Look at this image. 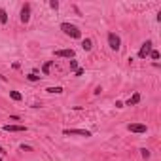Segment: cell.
Listing matches in <instances>:
<instances>
[{
    "instance_id": "obj_5",
    "label": "cell",
    "mask_w": 161,
    "mask_h": 161,
    "mask_svg": "<svg viewBox=\"0 0 161 161\" xmlns=\"http://www.w3.org/2000/svg\"><path fill=\"white\" fill-rule=\"evenodd\" d=\"M63 133L64 135H80V137H91V133L85 131V129H64Z\"/></svg>"
},
{
    "instance_id": "obj_4",
    "label": "cell",
    "mask_w": 161,
    "mask_h": 161,
    "mask_svg": "<svg viewBox=\"0 0 161 161\" xmlns=\"http://www.w3.org/2000/svg\"><path fill=\"white\" fill-rule=\"evenodd\" d=\"M127 129L131 131V133H146L148 131V127L144 123H129Z\"/></svg>"
},
{
    "instance_id": "obj_16",
    "label": "cell",
    "mask_w": 161,
    "mask_h": 161,
    "mask_svg": "<svg viewBox=\"0 0 161 161\" xmlns=\"http://www.w3.org/2000/svg\"><path fill=\"white\" fill-rule=\"evenodd\" d=\"M27 80H28V82H38V80H40V76H36V74H28Z\"/></svg>"
},
{
    "instance_id": "obj_10",
    "label": "cell",
    "mask_w": 161,
    "mask_h": 161,
    "mask_svg": "<svg viewBox=\"0 0 161 161\" xmlns=\"http://www.w3.org/2000/svg\"><path fill=\"white\" fill-rule=\"evenodd\" d=\"M91 47H93V42L89 40V38L82 40V49H83V51H91Z\"/></svg>"
},
{
    "instance_id": "obj_17",
    "label": "cell",
    "mask_w": 161,
    "mask_h": 161,
    "mask_svg": "<svg viewBox=\"0 0 161 161\" xmlns=\"http://www.w3.org/2000/svg\"><path fill=\"white\" fill-rule=\"evenodd\" d=\"M70 70H72V72H74V70H78V61H76V59L70 61Z\"/></svg>"
},
{
    "instance_id": "obj_14",
    "label": "cell",
    "mask_w": 161,
    "mask_h": 161,
    "mask_svg": "<svg viewBox=\"0 0 161 161\" xmlns=\"http://www.w3.org/2000/svg\"><path fill=\"white\" fill-rule=\"evenodd\" d=\"M46 91H49V93H57V95H59V93H63V87H47Z\"/></svg>"
},
{
    "instance_id": "obj_7",
    "label": "cell",
    "mask_w": 161,
    "mask_h": 161,
    "mask_svg": "<svg viewBox=\"0 0 161 161\" xmlns=\"http://www.w3.org/2000/svg\"><path fill=\"white\" fill-rule=\"evenodd\" d=\"M74 49H57L55 51V57H66V59H74Z\"/></svg>"
},
{
    "instance_id": "obj_11",
    "label": "cell",
    "mask_w": 161,
    "mask_h": 161,
    "mask_svg": "<svg viewBox=\"0 0 161 161\" xmlns=\"http://www.w3.org/2000/svg\"><path fill=\"white\" fill-rule=\"evenodd\" d=\"M51 63H53V61H47V63H44V66H42V72L46 74H49V70H51Z\"/></svg>"
},
{
    "instance_id": "obj_1",
    "label": "cell",
    "mask_w": 161,
    "mask_h": 161,
    "mask_svg": "<svg viewBox=\"0 0 161 161\" xmlns=\"http://www.w3.org/2000/svg\"><path fill=\"white\" fill-rule=\"evenodd\" d=\"M61 30H63L66 36H70V38H82V30H80L76 25H72V23H63L61 25Z\"/></svg>"
},
{
    "instance_id": "obj_19",
    "label": "cell",
    "mask_w": 161,
    "mask_h": 161,
    "mask_svg": "<svg viewBox=\"0 0 161 161\" xmlns=\"http://www.w3.org/2000/svg\"><path fill=\"white\" fill-rule=\"evenodd\" d=\"M49 6H51L53 9H57V8H59V2H57V0H51V2H49Z\"/></svg>"
},
{
    "instance_id": "obj_22",
    "label": "cell",
    "mask_w": 161,
    "mask_h": 161,
    "mask_svg": "<svg viewBox=\"0 0 161 161\" xmlns=\"http://www.w3.org/2000/svg\"><path fill=\"white\" fill-rule=\"evenodd\" d=\"M0 156H6V152H4V148L0 146Z\"/></svg>"
},
{
    "instance_id": "obj_23",
    "label": "cell",
    "mask_w": 161,
    "mask_h": 161,
    "mask_svg": "<svg viewBox=\"0 0 161 161\" xmlns=\"http://www.w3.org/2000/svg\"><path fill=\"white\" fill-rule=\"evenodd\" d=\"M0 161H2V157H0Z\"/></svg>"
},
{
    "instance_id": "obj_3",
    "label": "cell",
    "mask_w": 161,
    "mask_h": 161,
    "mask_svg": "<svg viewBox=\"0 0 161 161\" xmlns=\"http://www.w3.org/2000/svg\"><path fill=\"white\" fill-rule=\"evenodd\" d=\"M152 40H146L142 44V46H140V49H138V57H140V59H146L148 55H150V51H152Z\"/></svg>"
},
{
    "instance_id": "obj_2",
    "label": "cell",
    "mask_w": 161,
    "mask_h": 161,
    "mask_svg": "<svg viewBox=\"0 0 161 161\" xmlns=\"http://www.w3.org/2000/svg\"><path fill=\"white\" fill-rule=\"evenodd\" d=\"M108 46H110L114 51H118L121 47V40H120V36H118L116 32H108Z\"/></svg>"
},
{
    "instance_id": "obj_20",
    "label": "cell",
    "mask_w": 161,
    "mask_h": 161,
    "mask_svg": "<svg viewBox=\"0 0 161 161\" xmlns=\"http://www.w3.org/2000/svg\"><path fill=\"white\" fill-rule=\"evenodd\" d=\"M74 76H83V68H78V70H74Z\"/></svg>"
},
{
    "instance_id": "obj_15",
    "label": "cell",
    "mask_w": 161,
    "mask_h": 161,
    "mask_svg": "<svg viewBox=\"0 0 161 161\" xmlns=\"http://www.w3.org/2000/svg\"><path fill=\"white\" fill-rule=\"evenodd\" d=\"M150 57H152L154 61H157V59H159V51H157V49H152V51H150Z\"/></svg>"
},
{
    "instance_id": "obj_18",
    "label": "cell",
    "mask_w": 161,
    "mask_h": 161,
    "mask_svg": "<svg viewBox=\"0 0 161 161\" xmlns=\"http://www.w3.org/2000/svg\"><path fill=\"white\" fill-rule=\"evenodd\" d=\"M140 152H142V157H144V159H148V157H150V150H146V148H142Z\"/></svg>"
},
{
    "instance_id": "obj_21",
    "label": "cell",
    "mask_w": 161,
    "mask_h": 161,
    "mask_svg": "<svg viewBox=\"0 0 161 161\" xmlns=\"http://www.w3.org/2000/svg\"><path fill=\"white\" fill-rule=\"evenodd\" d=\"M21 150H23V152H32V148L30 146H25V144L21 146Z\"/></svg>"
},
{
    "instance_id": "obj_8",
    "label": "cell",
    "mask_w": 161,
    "mask_h": 161,
    "mask_svg": "<svg viewBox=\"0 0 161 161\" xmlns=\"http://www.w3.org/2000/svg\"><path fill=\"white\" fill-rule=\"evenodd\" d=\"M28 19H30V4H25L23 9H21V21L28 23Z\"/></svg>"
},
{
    "instance_id": "obj_9",
    "label": "cell",
    "mask_w": 161,
    "mask_h": 161,
    "mask_svg": "<svg viewBox=\"0 0 161 161\" xmlns=\"http://www.w3.org/2000/svg\"><path fill=\"white\" fill-rule=\"evenodd\" d=\"M138 102H140V93H135V95L127 101V106H135V104H138Z\"/></svg>"
},
{
    "instance_id": "obj_6",
    "label": "cell",
    "mask_w": 161,
    "mask_h": 161,
    "mask_svg": "<svg viewBox=\"0 0 161 161\" xmlns=\"http://www.w3.org/2000/svg\"><path fill=\"white\" fill-rule=\"evenodd\" d=\"M4 131H8V133H25L27 127L25 125H4Z\"/></svg>"
},
{
    "instance_id": "obj_13",
    "label": "cell",
    "mask_w": 161,
    "mask_h": 161,
    "mask_svg": "<svg viewBox=\"0 0 161 161\" xmlns=\"http://www.w3.org/2000/svg\"><path fill=\"white\" fill-rule=\"evenodd\" d=\"M9 97H12L14 101H17V102L23 99V95H21V93H17V91H9Z\"/></svg>"
},
{
    "instance_id": "obj_12",
    "label": "cell",
    "mask_w": 161,
    "mask_h": 161,
    "mask_svg": "<svg viewBox=\"0 0 161 161\" xmlns=\"http://www.w3.org/2000/svg\"><path fill=\"white\" fill-rule=\"evenodd\" d=\"M0 23L2 25L8 23V14H6V9H0Z\"/></svg>"
}]
</instances>
